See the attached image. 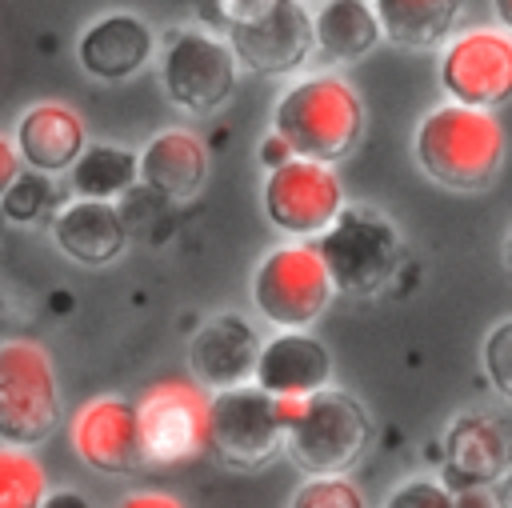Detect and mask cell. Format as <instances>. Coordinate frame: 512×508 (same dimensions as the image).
<instances>
[{"instance_id": "cell-27", "label": "cell", "mask_w": 512, "mask_h": 508, "mask_svg": "<svg viewBox=\"0 0 512 508\" xmlns=\"http://www.w3.org/2000/svg\"><path fill=\"white\" fill-rule=\"evenodd\" d=\"M484 372L500 396L512 400V320H500L484 336Z\"/></svg>"}, {"instance_id": "cell-29", "label": "cell", "mask_w": 512, "mask_h": 508, "mask_svg": "<svg viewBox=\"0 0 512 508\" xmlns=\"http://www.w3.org/2000/svg\"><path fill=\"white\" fill-rule=\"evenodd\" d=\"M204 4H212V8H204V12L228 32V28H236V24H252V20H260L276 0H204Z\"/></svg>"}, {"instance_id": "cell-13", "label": "cell", "mask_w": 512, "mask_h": 508, "mask_svg": "<svg viewBox=\"0 0 512 508\" xmlns=\"http://www.w3.org/2000/svg\"><path fill=\"white\" fill-rule=\"evenodd\" d=\"M72 448L76 456L104 476H128L136 472L144 456L140 436V412L136 404L120 396H96L72 416Z\"/></svg>"}, {"instance_id": "cell-22", "label": "cell", "mask_w": 512, "mask_h": 508, "mask_svg": "<svg viewBox=\"0 0 512 508\" xmlns=\"http://www.w3.org/2000/svg\"><path fill=\"white\" fill-rule=\"evenodd\" d=\"M312 28L320 56L336 64L360 60L384 40L372 0H324L320 12L312 16Z\"/></svg>"}, {"instance_id": "cell-8", "label": "cell", "mask_w": 512, "mask_h": 508, "mask_svg": "<svg viewBox=\"0 0 512 508\" xmlns=\"http://www.w3.org/2000/svg\"><path fill=\"white\" fill-rule=\"evenodd\" d=\"M208 448L228 468H264L276 452H284L280 396L264 392L256 380L216 388V396H208Z\"/></svg>"}, {"instance_id": "cell-14", "label": "cell", "mask_w": 512, "mask_h": 508, "mask_svg": "<svg viewBox=\"0 0 512 508\" xmlns=\"http://www.w3.org/2000/svg\"><path fill=\"white\" fill-rule=\"evenodd\" d=\"M260 336L256 328L236 316V312H220L212 320H204L188 344V360H192V376L204 388H232V384H248L256 376V356H260Z\"/></svg>"}, {"instance_id": "cell-10", "label": "cell", "mask_w": 512, "mask_h": 508, "mask_svg": "<svg viewBox=\"0 0 512 508\" xmlns=\"http://www.w3.org/2000/svg\"><path fill=\"white\" fill-rule=\"evenodd\" d=\"M440 88L448 100L472 108H500L512 100V32L504 24L452 32L440 52Z\"/></svg>"}, {"instance_id": "cell-23", "label": "cell", "mask_w": 512, "mask_h": 508, "mask_svg": "<svg viewBox=\"0 0 512 508\" xmlns=\"http://www.w3.org/2000/svg\"><path fill=\"white\" fill-rule=\"evenodd\" d=\"M72 192L92 200H116L140 180V156L120 144H84L68 168Z\"/></svg>"}, {"instance_id": "cell-20", "label": "cell", "mask_w": 512, "mask_h": 508, "mask_svg": "<svg viewBox=\"0 0 512 508\" xmlns=\"http://www.w3.org/2000/svg\"><path fill=\"white\" fill-rule=\"evenodd\" d=\"M140 180L164 200H188L208 180V148L188 128L156 132L140 152Z\"/></svg>"}, {"instance_id": "cell-28", "label": "cell", "mask_w": 512, "mask_h": 508, "mask_svg": "<svg viewBox=\"0 0 512 508\" xmlns=\"http://www.w3.org/2000/svg\"><path fill=\"white\" fill-rule=\"evenodd\" d=\"M388 504L392 508H448V504H456V496L436 480H408L404 488H396L388 496Z\"/></svg>"}, {"instance_id": "cell-34", "label": "cell", "mask_w": 512, "mask_h": 508, "mask_svg": "<svg viewBox=\"0 0 512 508\" xmlns=\"http://www.w3.org/2000/svg\"><path fill=\"white\" fill-rule=\"evenodd\" d=\"M492 8H496V20L512 32V0H492Z\"/></svg>"}, {"instance_id": "cell-15", "label": "cell", "mask_w": 512, "mask_h": 508, "mask_svg": "<svg viewBox=\"0 0 512 508\" xmlns=\"http://www.w3.org/2000/svg\"><path fill=\"white\" fill-rule=\"evenodd\" d=\"M512 468V436L496 416L464 412L444 432V480L456 488H484Z\"/></svg>"}, {"instance_id": "cell-19", "label": "cell", "mask_w": 512, "mask_h": 508, "mask_svg": "<svg viewBox=\"0 0 512 508\" xmlns=\"http://www.w3.org/2000/svg\"><path fill=\"white\" fill-rule=\"evenodd\" d=\"M88 144V132H84V120L60 104V100H40L32 104L20 124H16V152L28 168L36 172H68L72 160L84 152Z\"/></svg>"}, {"instance_id": "cell-31", "label": "cell", "mask_w": 512, "mask_h": 508, "mask_svg": "<svg viewBox=\"0 0 512 508\" xmlns=\"http://www.w3.org/2000/svg\"><path fill=\"white\" fill-rule=\"evenodd\" d=\"M292 156V148H288V140L280 136V132H272L264 144H260V160L268 164V168H276V164H284Z\"/></svg>"}, {"instance_id": "cell-2", "label": "cell", "mask_w": 512, "mask_h": 508, "mask_svg": "<svg viewBox=\"0 0 512 508\" xmlns=\"http://www.w3.org/2000/svg\"><path fill=\"white\" fill-rule=\"evenodd\" d=\"M272 132L288 140L292 156L336 164L360 144L364 132L360 92L332 72L304 76L280 92L272 112Z\"/></svg>"}, {"instance_id": "cell-12", "label": "cell", "mask_w": 512, "mask_h": 508, "mask_svg": "<svg viewBox=\"0 0 512 508\" xmlns=\"http://www.w3.org/2000/svg\"><path fill=\"white\" fill-rule=\"evenodd\" d=\"M244 68L264 76H288L316 52V28L304 0H276L260 20L224 32Z\"/></svg>"}, {"instance_id": "cell-4", "label": "cell", "mask_w": 512, "mask_h": 508, "mask_svg": "<svg viewBox=\"0 0 512 508\" xmlns=\"http://www.w3.org/2000/svg\"><path fill=\"white\" fill-rule=\"evenodd\" d=\"M316 252L336 292L368 300L384 292L400 268V232L384 212L368 204H344L316 236Z\"/></svg>"}, {"instance_id": "cell-3", "label": "cell", "mask_w": 512, "mask_h": 508, "mask_svg": "<svg viewBox=\"0 0 512 508\" xmlns=\"http://www.w3.org/2000/svg\"><path fill=\"white\" fill-rule=\"evenodd\" d=\"M280 416H284V452L308 476L348 472L372 440V420L364 404L352 392L328 384L316 388L312 396H280Z\"/></svg>"}, {"instance_id": "cell-7", "label": "cell", "mask_w": 512, "mask_h": 508, "mask_svg": "<svg viewBox=\"0 0 512 508\" xmlns=\"http://www.w3.org/2000/svg\"><path fill=\"white\" fill-rule=\"evenodd\" d=\"M336 288L332 276L316 252V244L292 240L272 248L252 276V300L256 312L276 328H308L324 316Z\"/></svg>"}, {"instance_id": "cell-35", "label": "cell", "mask_w": 512, "mask_h": 508, "mask_svg": "<svg viewBox=\"0 0 512 508\" xmlns=\"http://www.w3.org/2000/svg\"><path fill=\"white\" fill-rule=\"evenodd\" d=\"M504 268L512 272V232H508V240H504Z\"/></svg>"}, {"instance_id": "cell-5", "label": "cell", "mask_w": 512, "mask_h": 508, "mask_svg": "<svg viewBox=\"0 0 512 508\" xmlns=\"http://www.w3.org/2000/svg\"><path fill=\"white\" fill-rule=\"evenodd\" d=\"M60 424V388L52 360L32 340L0 344V440L36 448Z\"/></svg>"}, {"instance_id": "cell-32", "label": "cell", "mask_w": 512, "mask_h": 508, "mask_svg": "<svg viewBox=\"0 0 512 508\" xmlns=\"http://www.w3.org/2000/svg\"><path fill=\"white\" fill-rule=\"evenodd\" d=\"M180 500L168 496V492H132L124 496V508H176Z\"/></svg>"}, {"instance_id": "cell-26", "label": "cell", "mask_w": 512, "mask_h": 508, "mask_svg": "<svg viewBox=\"0 0 512 508\" xmlns=\"http://www.w3.org/2000/svg\"><path fill=\"white\" fill-rule=\"evenodd\" d=\"M292 504L296 508H364V496L344 472H324V476H312L292 496Z\"/></svg>"}, {"instance_id": "cell-30", "label": "cell", "mask_w": 512, "mask_h": 508, "mask_svg": "<svg viewBox=\"0 0 512 508\" xmlns=\"http://www.w3.org/2000/svg\"><path fill=\"white\" fill-rule=\"evenodd\" d=\"M20 164H24V160H20L16 144L0 136V196H4V192H8V184L20 176Z\"/></svg>"}, {"instance_id": "cell-16", "label": "cell", "mask_w": 512, "mask_h": 508, "mask_svg": "<svg viewBox=\"0 0 512 508\" xmlns=\"http://www.w3.org/2000/svg\"><path fill=\"white\" fill-rule=\"evenodd\" d=\"M252 380L272 396H312L332 380V352L304 328H280L260 344Z\"/></svg>"}, {"instance_id": "cell-33", "label": "cell", "mask_w": 512, "mask_h": 508, "mask_svg": "<svg viewBox=\"0 0 512 508\" xmlns=\"http://www.w3.org/2000/svg\"><path fill=\"white\" fill-rule=\"evenodd\" d=\"M44 504H72V508H84L88 500H84V496H76V492H48V496H44Z\"/></svg>"}, {"instance_id": "cell-36", "label": "cell", "mask_w": 512, "mask_h": 508, "mask_svg": "<svg viewBox=\"0 0 512 508\" xmlns=\"http://www.w3.org/2000/svg\"><path fill=\"white\" fill-rule=\"evenodd\" d=\"M304 4H324V0H304Z\"/></svg>"}, {"instance_id": "cell-11", "label": "cell", "mask_w": 512, "mask_h": 508, "mask_svg": "<svg viewBox=\"0 0 512 508\" xmlns=\"http://www.w3.org/2000/svg\"><path fill=\"white\" fill-rule=\"evenodd\" d=\"M144 456L156 464H180L208 448V396L200 380H160L136 404Z\"/></svg>"}, {"instance_id": "cell-24", "label": "cell", "mask_w": 512, "mask_h": 508, "mask_svg": "<svg viewBox=\"0 0 512 508\" xmlns=\"http://www.w3.org/2000/svg\"><path fill=\"white\" fill-rule=\"evenodd\" d=\"M44 496H48L44 468L20 444H0V508H40Z\"/></svg>"}, {"instance_id": "cell-1", "label": "cell", "mask_w": 512, "mask_h": 508, "mask_svg": "<svg viewBox=\"0 0 512 508\" xmlns=\"http://www.w3.org/2000/svg\"><path fill=\"white\" fill-rule=\"evenodd\" d=\"M412 152L420 172L448 192H480L496 180L504 160V128L492 108L448 100L416 124Z\"/></svg>"}, {"instance_id": "cell-6", "label": "cell", "mask_w": 512, "mask_h": 508, "mask_svg": "<svg viewBox=\"0 0 512 508\" xmlns=\"http://www.w3.org/2000/svg\"><path fill=\"white\" fill-rule=\"evenodd\" d=\"M240 60L228 36L208 28H180L168 36L160 56V84L180 112L212 116L236 92Z\"/></svg>"}, {"instance_id": "cell-9", "label": "cell", "mask_w": 512, "mask_h": 508, "mask_svg": "<svg viewBox=\"0 0 512 508\" xmlns=\"http://www.w3.org/2000/svg\"><path fill=\"white\" fill-rule=\"evenodd\" d=\"M260 204L272 228H280L292 240H308V236H320L336 220V212L344 208V188L332 164L288 156L284 164L268 168Z\"/></svg>"}, {"instance_id": "cell-25", "label": "cell", "mask_w": 512, "mask_h": 508, "mask_svg": "<svg viewBox=\"0 0 512 508\" xmlns=\"http://www.w3.org/2000/svg\"><path fill=\"white\" fill-rule=\"evenodd\" d=\"M48 172H20L12 184H8V192L0 196V208H4V216L8 220H16V224H28V220H36L48 204H52V184L44 180Z\"/></svg>"}, {"instance_id": "cell-18", "label": "cell", "mask_w": 512, "mask_h": 508, "mask_svg": "<svg viewBox=\"0 0 512 508\" xmlns=\"http://www.w3.org/2000/svg\"><path fill=\"white\" fill-rule=\"evenodd\" d=\"M52 240L72 264L104 268V264L120 260V252L128 248V220L120 216V208L112 200L80 196L56 212Z\"/></svg>"}, {"instance_id": "cell-17", "label": "cell", "mask_w": 512, "mask_h": 508, "mask_svg": "<svg viewBox=\"0 0 512 508\" xmlns=\"http://www.w3.org/2000/svg\"><path fill=\"white\" fill-rule=\"evenodd\" d=\"M156 36L136 12H108L76 40V60L96 80H128L152 60Z\"/></svg>"}, {"instance_id": "cell-21", "label": "cell", "mask_w": 512, "mask_h": 508, "mask_svg": "<svg viewBox=\"0 0 512 508\" xmlns=\"http://www.w3.org/2000/svg\"><path fill=\"white\" fill-rule=\"evenodd\" d=\"M380 32L396 48H440L464 12V0H372Z\"/></svg>"}]
</instances>
